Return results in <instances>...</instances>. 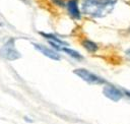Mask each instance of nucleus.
I'll use <instances>...</instances> for the list:
<instances>
[{"instance_id": "nucleus-1", "label": "nucleus", "mask_w": 130, "mask_h": 124, "mask_svg": "<svg viewBox=\"0 0 130 124\" xmlns=\"http://www.w3.org/2000/svg\"><path fill=\"white\" fill-rule=\"evenodd\" d=\"M118 0H82L80 7L83 15L90 18H104L115 8Z\"/></svg>"}, {"instance_id": "nucleus-2", "label": "nucleus", "mask_w": 130, "mask_h": 124, "mask_svg": "<svg viewBox=\"0 0 130 124\" xmlns=\"http://www.w3.org/2000/svg\"><path fill=\"white\" fill-rule=\"evenodd\" d=\"M0 56L3 57L6 60L14 61L21 57V54L16 50L15 48V40L9 39L0 49Z\"/></svg>"}, {"instance_id": "nucleus-3", "label": "nucleus", "mask_w": 130, "mask_h": 124, "mask_svg": "<svg viewBox=\"0 0 130 124\" xmlns=\"http://www.w3.org/2000/svg\"><path fill=\"white\" fill-rule=\"evenodd\" d=\"M74 74H76L78 77H80L82 80L90 83V84H103L106 83V80L102 78L101 76L92 73L91 71L85 69V68H76L73 70Z\"/></svg>"}, {"instance_id": "nucleus-4", "label": "nucleus", "mask_w": 130, "mask_h": 124, "mask_svg": "<svg viewBox=\"0 0 130 124\" xmlns=\"http://www.w3.org/2000/svg\"><path fill=\"white\" fill-rule=\"evenodd\" d=\"M68 15L74 20H80L82 17L81 7L79 6V0H66L65 8Z\"/></svg>"}, {"instance_id": "nucleus-5", "label": "nucleus", "mask_w": 130, "mask_h": 124, "mask_svg": "<svg viewBox=\"0 0 130 124\" xmlns=\"http://www.w3.org/2000/svg\"><path fill=\"white\" fill-rule=\"evenodd\" d=\"M32 45H34L35 49H36L37 51H39L40 53H42L44 56H46V57H48V58H50V59H52V60H57V61L61 59V55L58 53V51H56V50L53 49L52 47L50 48V47H47V46H45V45L36 44V43H34Z\"/></svg>"}, {"instance_id": "nucleus-6", "label": "nucleus", "mask_w": 130, "mask_h": 124, "mask_svg": "<svg viewBox=\"0 0 130 124\" xmlns=\"http://www.w3.org/2000/svg\"><path fill=\"white\" fill-rule=\"evenodd\" d=\"M103 94L106 98H108L114 102H118L123 98L122 91L119 88H117L116 86H114L113 84H107L103 88Z\"/></svg>"}, {"instance_id": "nucleus-7", "label": "nucleus", "mask_w": 130, "mask_h": 124, "mask_svg": "<svg viewBox=\"0 0 130 124\" xmlns=\"http://www.w3.org/2000/svg\"><path fill=\"white\" fill-rule=\"evenodd\" d=\"M80 44H81L82 48H84L88 53H95L100 49L99 48V45L95 42H93V41H91L89 39H83V40H81Z\"/></svg>"}, {"instance_id": "nucleus-8", "label": "nucleus", "mask_w": 130, "mask_h": 124, "mask_svg": "<svg viewBox=\"0 0 130 124\" xmlns=\"http://www.w3.org/2000/svg\"><path fill=\"white\" fill-rule=\"evenodd\" d=\"M60 51L63 52V53H65V54H67L69 57L73 58L74 60L81 61V60L83 59V56H82L78 51H76V50H74V49H72V48H69L68 46H62V47L60 48Z\"/></svg>"}, {"instance_id": "nucleus-9", "label": "nucleus", "mask_w": 130, "mask_h": 124, "mask_svg": "<svg viewBox=\"0 0 130 124\" xmlns=\"http://www.w3.org/2000/svg\"><path fill=\"white\" fill-rule=\"evenodd\" d=\"M40 35L42 37H44L48 42H53L55 44H58V45H61V46H68V43L61 40L59 37H57L56 35L54 34H50V33H43V32H40Z\"/></svg>"}, {"instance_id": "nucleus-10", "label": "nucleus", "mask_w": 130, "mask_h": 124, "mask_svg": "<svg viewBox=\"0 0 130 124\" xmlns=\"http://www.w3.org/2000/svg\"><path fill=\"white\" fill-rule=\"evenodd\" d=\"M51 1L55 6L57 7H60V8H65V3H66V0H49Z\"/></svg>"}, {"instance_id": "nucleus-11", "label": "nucleus", "mask_w": 130, "mask_h": 124, "mask_svg": "<svg viewBox=\"0 0 130 124\" xmlns=\"http://www.w3.org/2000/svg\"><path fill=\"white\" fill-rule=\"evenodd\" d=\"M125 56L128 60H130V48H128L126 51H125Z\"/></svg>"}, {"instance_id": "nucleus-12", "label": "nucleus", "mask_w": 130, "mask_h": 124, "mask_svg": "<svg viewBox=\"0 0 130 124\" xmlns=\"http://www.w3.org/2000/svg\"><path fill=\"white\" fill-rule=\"evenodd\" d=\"M124 92H125V95H126V96H128V97L130 98V91H128V90H125Z\"/></svg>"}]
</instances>
